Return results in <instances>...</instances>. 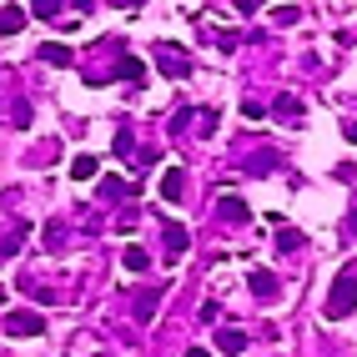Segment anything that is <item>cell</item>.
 I'll use <instances>...</instances> for the list:
<instances>
[{
    "mask_svg": "<svg viewBox=\"0 0 357 357\" xmlns=\"http://www.w3.org/2000/svg\"><path fill=\"white\" fill-rule=\"evenodd\" d=\"M357 307V272H342L337 282H332V297H327V317L337 322V317H347Z\"/></svg>",
    "mask_w": 357,
    "mask_h": 357,
    "instance_id": "cell-1",
    "label": "cell"
},
{
    "mask_svg": "<svg viewBox=\"0 0 357 357\" xmlns=\"http://www.w3.org/2000/svg\"><path fill=\"white\" fill-rule=\"evenodd\" d=\"M6 332H10V337H40V332H45V317H36V312H10V317H6Z\"/></svg>",
    "mask_w": 357,
    "mask_h": 357,
    "instance_id": "cell-2",
    "label": "cell"
},
{
    "mask_svg": "<svg viewBox=\"0 0 357 357\" xmlns=\"http://www.w3.org/2000/svg\"><path fill=\"white\" fill-rule=\"evenodd\" d=\"M247 287H252L257 297H277V277H272L267 267H257V272L247 277Z\"/></svg>",
    "mask_w": 357,
    "mask_h": 357,
    "instance_id": "cell-3",
    "label": "cell"
},
{
    "mask_svg": "<svg viewBox=\"0 0 357 357\" xmlns=\"http://www.w3.org/2000/svg\"><path fill=\"white\" fill-rule=\"evenodd\" d=\"M161 197H166V202H181V197H186V181H181V172H176V166L161 176Z\"/></svg>",
    "mask_w": 357,
    "mask_h": 357,
    "instance_id": "cell-4",
    "label": "cell"
},
{
    "mask_svg": "<svg viewBox=\"0 0 357 357\" xmlns=\"http://www.w3.org/2000/svg\"><path fill=\"white\" fill-rule=\"evenodd\" d=\"M181 252H186V227L166 222V257H181Z\"/></svg>",
    "mask_w": 357,
    "mask_h": 357,
    "instance_id": "cell-5",
    "label": "cell"
},
{
    "mask_svg": "<svg viewBox=\"0 0 357 357\" xmlns=\"http://www.w3.org/2000/svg\"><path fill=\"white\" fill-rule=\"evenodd\" d=\"M161 70L166 76H186V61H181L176 45H161Z\"/></svg>",
    "mask_w": 357,
    "mask_h": 357,
    "instance_id": "cell-6",
    "label": "cell"
},
{
    "mask_svg": "<svg viewBox=\"0 0 357 357\" xmlns=\"http://www.w3.org/2000/svg\"><path fill=\"white\" fill-rule=\"evenodd\" d=\"M302 242H307V236H302L297 227H282V231H277V247H282V252H297Z\"/></svg>",
    "mask_w": 357,
    "mask_h": 357,
    "instance_id": "cell-7",
    "label": "cell"
},
{
    "mask_svg": "<svg viewBox=\"0 0 357 357\" xmlns=\"http://www.w3.org/2000/svg\"><path fill=\"white\" fill-rule=\"evenodd\" d=\"M40 61H45V66H66V61H70V51L51 40V45H40Z\"/></svg>",
    "mask_w": 357,
    "mask_h": 357,
    "instance_id": "cell-8",
    "label": "cell"
},
{
    "mask_svg": "<svg viewBox=\"0 0 357 357\" xmlns=\"http://www.w3.org/2000/svg\"><path fill=\"white\" fill-rule=\"evenodd\" d=\"M222 217L227 222H247V206L236 202V197H222Z\"/></svg>",
    "mask_w": 357,
    "mask_h": 357,
    "instance_id": "cell-9",
    "label": "cell"
},
{
    "mask_svg": "<svg viewBox=\"0 0 357 357\" xmlns=\"http://www.w3.org/2000/svg\"><path fill=\"white\" fill-rule=\"evenodd\" d=\"M146 261H151V257L141 252V247H126V267H131V272H146Z\"/></svg>",
    "mask_w": 357,
    "mask_h": 357,
    "instance_id": "cell-10",
    "label": "cell"
},
{
    "mask_svg": "<svg viewBox=\"0 0 357 357\" xmlns=\"http://www.w3.org/2000/svg\"><path fill=\"white\" fill-rule=\"evenodd\" d=\"M70 172H76L81 181H86V176H96V156H76V166H70Z\"/></svg>",
    "mask_w": 357,
    "mask_h": 357,
    "instance_id": "cell-11",
    "label": "cell"
},
{
    "mask_svg": "<svg viewBox=\"0 0 357 357\" xmlns=\"http://www.w3.org/2000/svg\"><path fill=\"white\" fill-rule=\"evenodd\" d=\"M242 347H247V337H242V332H227V337H222V352H231V357L242 352Z\"/></svg>",
    "mask_w": 357,
    "mask_h": 357,
    "instance_id": "cell-12",
    "label": "cell"
},
{
    "mask_svg": "<svg viewBox=\"0 0 357 357\" xmlns=\"http://www.w3.org/2000/svg\"><path fill=\"white\" fill-rule=\"evenodd\" d=\"M121 76H126V81H136V76H141V61H136V56H126V61H121Z\"/></svg>",
    "mask_w": 357,
    "mask_h": 357,
    "instance_id": "cell-13",
    "label": "cell"
},
{
    "mask_svg": "<svg viewBox=\"0 0 357 357\" xmlns=\"http://www.w3.org/2000/svg\"><path fill=\"white\" fill-rule=\"evenodd\" d=\"M6 31H20V6H6Z\"/></svg>",
    "mask_w": 357,
    "mask_h": 357,
    "instance_id": "cell-14",
    "label": "cell"
},
{
    "mask_svg": "<svg viewBox=\"0 0 357 357\" xmlns=\"http://www.w3.org/2000/svg\"><path fill=\"white\" fill-rule=\"evenodd\" d=\"M186 357H211V352H206V347H192V352H186Z\"/></svg>",
    "mask_w": 357,
    "mask_h": 357,
    "instance_id": "cell-15",
    "label": "cell"
},
{
    "mask_svg": "<svg viewBox=\"0 0 357 357\" xmlns=\"http://www.w3.org/2000/svg\"><path fill=\"white\" fill-rule=\"evenodd\" d=\"M352 236H357V217H352Z\"/></svg>",
    "mask_w": 357,
    "mask_h": 357,
    "instance_id": "cell-16",
    "label": "cell"
},
{
    "mask_svg": "<svg viewBox=\"0 0 357 357\" xmlns=\"http://www.w3.org/2000/svg\"><path fill=\"white\" fill-rule=\"evenodd\" d=\"M352 141H357V126H352Z\"/></svg>",
    "mask_w": 357,
    "mask_h": 357,
    "instance_id": "cell-17",
    "label": "cell"
}]
</instances>
